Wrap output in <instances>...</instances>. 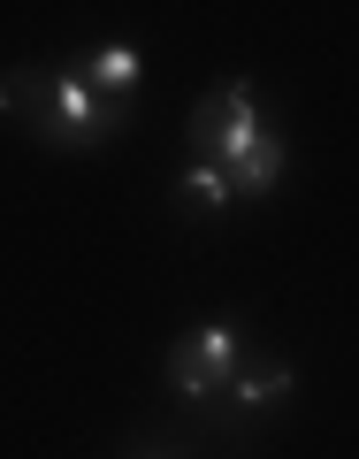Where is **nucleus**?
<instances>
[{"mask_svg":"<svg viewBox=\"0 0 359 459\" xmlns=\"http://www.w3.org/2000/svg\"><path fill=\"white\" fill-rule=\"evenodd\" d=\"M261 138H268V123H261V100H252L245 77L222 84V92H207L192 108V146H199V161H214V169H237Z\"/></svg>","mask_w":359,"mask_h":459,"instance_id":"obj_1","label":"nucleus"},{"mask_svg":"<svg viewBox=\"0 0 359 459\" xmlns=\"http://www.w3.org/2000/svg\"><path fill=\"white\" fill-rule=\"evenodd\" d=\"M229 376H237V322H207V329H192V337L168 352V383H176L184 398L222 391Z\"/></svg>","mask_w":359,"mask_h":459,"instance_id":"obj_2","label":"nucleus"},{"mask_svg":"<svg viewBox=\"0 0 359 459\" xmlns=\"http://www.w3.org/2000/svg\"><path fill=\"white\" fill-rule=\"evenodd\" d=\"M107 123H115V100H99L92 84H84V69H54L47 77V123H38V138L84 146V138H99Z\"/></svg>","mask_w":359,"mask_h":459,"instance_id":"obj_3","label":"nucleus"},{"mask_svg":"<svg viewBox=\"0 0 359 459\" xmlns=\"http://www.w3.org/2000/svg\"><path fill=\"white\" fill-rule=\"evenodd\" d=\"M138 47H99L92 62H84V84H92L99 100H123V92H138Z\"/></svg>","mask_w":359,"mask_h":459,"instance_id":"obj_4","label":"nucleus"},{"mask_svg":"<svg viewBox=\"0 0 359 459\" xmlns=\"http://www.w3.org/2000/svg\"><path fill=\"white\" fill-rule=\"evenodd\" d=\"M176 199H184V207H199V214H214V207H229V199H237V184H229V169L192 161V169L176 177Z\"/></svg>","mask_w":359,"mask_h":459,"instance_id":"obj_5","label":"nucleus"},{"mask_svg":"<svg viewBox=\"0 0 359 459\" xmlns=\"http://www.w3.org/2000/svg\"><path fill=\"white\" fill-rule=\"evenodd\" d=\"M276 177H283V138H276V131H268V138H261V146H252L237 169H229V184H237V192H268Z\"/></svg>","mask_w":359,"mask_h":459,"instance_id":"obj_6","label":"nucleus"},{"mask_svg":"<svg viewBox=\"0 0 359 459\" xmlns=\"http://www.w3.org/2000/svg\"><path fill=\"white\" fill-rule=\"evenodd\" d=\"M229 391H237V406H276V398L298 391L291 368H252V376H229Z\"/></svg>","mask_w":359,"mask_h":459,"instance_id":"obj_7","label":"nucleus"}]
</instances>
